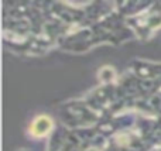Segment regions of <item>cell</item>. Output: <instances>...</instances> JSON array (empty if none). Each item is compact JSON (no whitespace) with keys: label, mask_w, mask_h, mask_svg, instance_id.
Segmentation results:
<instances>
[{"label":"cell","mask_w":161,"mask_h":151,"mask_svg":"<svg viewBox=\"0 0 161 151\" xmlns=\"http://www.w3.org/2000/svg\"><path fill=\"white\" fill-rule=\"evenodd\" d=\"M51 126H53V123H51V120L47 117V116H40V117H37L36 120L33 121L30 130H31V133H33L34 136L41 137V136L47 134V133L50 132Z\"/></svg>","instance_id":"obj_1"}]
</instances>
